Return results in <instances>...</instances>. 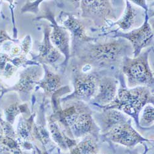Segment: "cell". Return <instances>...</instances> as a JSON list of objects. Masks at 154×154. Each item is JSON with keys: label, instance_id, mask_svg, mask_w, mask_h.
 Wrapping results in <instances>:
<instances>
[{"label": "cell", "instance_id": "9", "mask_svg": "<svg viewBox=\"0 0 154 154\" xmlns=\"http://www.w3.org/2000/svg\"><path fill=\"white\" fill-rule=\"evenodd\" d=\"M146 11L135 6L131 1H126V8L123 14L120 19L113 22L111 27L117 25L118 29L115 30L123 31L132 30L139 27L138 25H143L145 19Z\"/></svg>", "mask_w": 154, "mask_h": 154}, {"label": "cell", "instance_id": "6", "mask_svg": "<svg viewBox=\"0 0 154 154\" xmlns=\"http://www.w3.org/2000/svg\"><path fill=\"white\" fill-rule=\"evenodd\" d=\"M148 11H146L144 23L139 27L126 33L114 30L102 35L112 33V36H109V37L124 38L128 41L132 46L133 57H137L142 52L143 49L148 46L152 47L153 45V32L149 22Z\"/></svg>", "mask_w": 154, "mask_h": 154}, {"label": "cell", "instance_id": "14", "mask_svg": "<svg viewBox=\"0 0 154 154\" xmlns=\"http://www.w3.org/2000/svg\"><path fill=\"white\" fill-rule=\"evenodd\" d=\"M44 70V76L42 80L38 83V85L43 88L48 94L54 93L60 88L62 85V80L59 75L51 71L49 67L42 64Z\"/></svg>", "mask_w": 154, "mask_h": 154}, {"label": "cell", "instance_id": "21", "mask_svg": "<svg viewBox=\"0 0 154 154\" xmlns=\"http://www.w3.org/2000/svg\"><path fill=\"white\" fill-rule=\"evenodd\" d=\"M2 2H0V8H1V5H2Z\"/></svg>", "mask_w": 154, "mask_h": 154}, {"label": "cell", "instance_id": "8", "mask_svg": "<svg viewBox=\"0 0 154 154\" xmlns=\"http://www.w3.org/2000/svg\"><path fill=\"white\" fill-rule=\"evenodd\" d=\"M47 19L50 22L49 26L51 28L49 33V39L53 46L65 56V60L62 62L60 66L65 70L69 63L70 56V34L69 32L60 25L55 19L54 14L49 10L46 11V13L40 17H38L35 20Z\"/></svg>", "mask_w": 154, "mask_h": 154}, {"label": "cell", "instance_id": "12", "mask_svg": "<svg viewBox=\"0 0 154 154\" xmlns=\"http://www.w3.org/2000/svg\"><path fill=\"white\" fill-rule=\"evenodd\" d=\"M44 70L40 65L30 66L19 73V80L13 88L23 93H29L40 81Z\"/></svg>", "mask_w": 154, "mask_h": 154}, {"label": "cell", "instance_id": "2", "mask_svg": "<svg viewBox=\"0 0 154 154\" xmlns=\"http://www.w3.org/2000/svg\"><path fill=\"white\" fill-rule=\"evenodd\" d=\"M152 49L150 47L144 52L142 51L137 57L124 58L120 71L126 77L129 87L153 86V72L149 63V54Z\"/></svg>", "mask_w": 154, "mask_h": 154}, {"label": "cell", "instance_id": "5", "mask_svg": "<svg viewBox=\"0 0 154 154\" xmlns=\"http://www.w3.org/2000/svg\"><path fill=\"white\" fill-rule=\"evenodd\" d=\"M107 72H98L93 70H81L72 66V76L74 86L73 96L79 99L88 100L93 98L97 92L99 80Z\"/></svg>", "mask_w": 154, "mask_h": 154}, {"label": "cell", "instance_id": "19", "mask_svg": "<svg viewBox=\"0 0 154 154\" xmlns=\"http://www.w3.org/2000/svg\"><path fill=\"white\" fill-rule=\"evenodd\" d=\"M22 54L27 55L30 51L32 48V38L30 35H27L20 44Z\"/></svg>", "mask_w": 154, "mask_h": 154}, {"label": "cell", "instance_id": "15", "mask_svg": "<svg viewBox=\"0 0 154 154\" xmlns=\"http://www.w3.org/2000/svg\"><path fill=\"white\" fill-rule=\"evenodd\" d=\"M93 127V122L91 115L83 112L79 115L70 128L74 136L80 137L91 132Z\"/></svg>", "mask_w": 154, "mask_h": 154}, {"label": "cell", "instance_id": "13", "mask_svg": "<svg viewBox=\"0 0 154 154\" xmlns=\"http://www.w3.org/2000/svg\"><path fill=\"white\" fill-rule=\"evenodd\" d=\"M108 134L115 142L127 146L133 145L143 139L128 121L112 126Z\"/></svg>", "mask_w": 154, "mask_h": 154}, {"label": "cell", "instance_id": "7", "mask_svg": "<svg viewBox=\"0 0 154 154\" xmlns=\"http://www.w3.org/2000/svg\"><path fill=\"white\" fill-rule=\"evenodd\" d=\"M61 25L69 33L72 38L71 57L79 48L84 45L93 42L97 38L89 36L86 32V26L84 21L75 16L62 11L60 14Z\"/></svg>", "mask_w": 154, "mask_h": 154}, {"label": "cell", "instance_id": "11", "mask_svg": "<svg viewBox=\"0 0 154 154\" xmlns=\"http://www.w3.org/2000/svg\"><path fill=\"white\" fill-rule=\"evenodd\" d=\"M50 29L49 26L45 27L43 40L38 45V54L33 59V60L42 65L54 66L61 57V53L50 41Z\"/></svg>", "mask_w": 154, "mask_h": 154}, {"label": "cell", "instance_id": "17", "mask_svg": "<svg viewBox=\"0 0 154 154\" xmlns=\"http://www.w3.org/2000/svg\"><path fill=\"white\" fill-rule=\"evenodd\" d=\"M20 108L17 104H12L6 109V120L10 123H13L16 115L20 113Z\"/></svg>", "mask_w": 154, "mask_h": 154}, {"label": "cell", "instance_id": "20", "mask_svg": "<svg viewBox=\"0 0 154 154\" xmlns=\"http://www.w3.org/2000/svg\"><path fill=\"white\" fill-rule=\"evenodd\" d=\"M6 42H11L13 43H19L18 40L16 39H13L10 37V36L8 34L5 29L0 27V46H2L3 43L5 44Z\"/></svg>", "mask_w": 154, "mask_h": 154}, {"label": "cell", "instance_id": "16", "mask_svg": "<svg viewBox=\"0 0 154 154\" xmlns=\"http://www.w3.org/2000/svg\"><path fill=\"white\" fill-rule=\"evenodd\" d=\"M153 122V107L150 105L144 107L141 118L140 124L142 126L146 127L151 125Z\"/></svg>", "mask_w": 154, "mask_h": 154}, {"label": "cell", "instance_id": "3", "mask_svg": "<svg viewBox=\"0 0 154 154\" xmlns=\"http://www.w3.org/2000/svg\"><path fill=\"white\" fill-rule=\"evenodd\" d=\"M149 87L137 86L133 89L121 88L116 98L108 106L107 109H117L127 114L136 115L146 104L153 102Z\"/></svg>", "mask_w": 154, "mask_h": 154}, {"label": "cell", "instance_id": "18", "mask_svg": "<svg viewBox=\"0 0 154 154\" xmlns=\"http://www.w3.org/2000/svg\"><path fill=\"white\" fill-rule=\"evenodd\" d=\"M43 2V1H36L35 2H30L29 1H27L25 4L21 9V12H33L34 14H38L39 12V5Z\"/></svg>", "mask_w": 154, "mask_h": 154}, {"label": "cell", "instance_id": "10", "mask_svg": "<svg viewBox=\"0 0 154 154\" xmlns=\"http://www.w3.org/2000/svg\"><path fill=\"white\" fill-rule=\"evenodd\" d=\"M118 85L119 81L115 76L103 75L99 80L97 90L93 99L102 106L110 104L117 95Z\"/></svg>", "mask_w": 154, "mask_h": 154}, {"label": "cell", "instance_id": "1", "mask_svg": "<svg viewBox=\"0 0 154 154\" xmlns=\"http://www.w3.org/2000/svg\"><path fill=\"white\" fill-rule=\"evenodd\" d=\"M133 55L131 44L122 38H106L88 43L77 49L74 66L86 67L95 71L117 70L120 73L124 58Z\"/></svg>", "mask_w": 154, "mask_h": 154}, {"label": "cell", "instance_id": "4", "mask_svg": "<svg viewBox=\"0 0 154 154\" xmlns=\"http://www.w3.org/2000/svg\"><path fill=\"white\" fill-rule=\"evenodd\" d=\"M79 3L81 10V19L88 21L96 29H104L110 19L115 18V11L110 1L82 0Z\"/></svg>", "mask_w": 154, "mask_h": 154}]
</instances>
